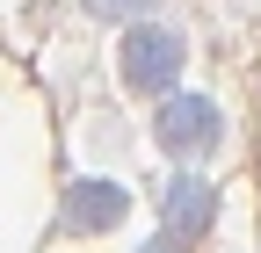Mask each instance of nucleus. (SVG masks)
Instances as JSON below:
<instances>
[{
  "mask_svg": "<svg viewBox=\"0 0 261 253\" xmlns=\"http://www.w3.org/2000/svg\"><path fill=\"white\" fill-rule=\"evenodd\" d=\"M152 145L167 152V160H181V167H203L211 152L225 145L218 102H211V94H167V102L152 109Z\"/></svg>",
  "mask_w": 261,
  "mask_h": 253,
  "instance_id": "obj_2",
  "label": "nucleus"
},
{
  "mask_svg": "<svg viewBox=\"0 0 261 253\" xmlns=\"http://www.w3.org/2000/svg\"><path fill=\"white\" fill-rule=\"evenodd\" d=\"M211 217H218V188L203 181V174H196V167H181L174 181H167V196H160V225H167L174 239H203L211 232Z\"/></svg>",
  "mask_w": 261,
  "mask_h": 253,
  "instance_id": "obj_3",
  "label": "nucleus"
},
{
  "mask_svg": "<svg viewBox=\"0 0 261 253\" xmlns=\"http://www.w3.org/2000/svg\"><path fill=\"white\" fill-rule=\"evenodd\" d=\"M80 8H87L94 22H123V29H130V22L152 15V0H80Z\"/></svg>",
  "mask_w": 261,
  "mask_h": 253,
  "instance_id": "obj_5",
  "label": "nucleus"
},
{
  "mask_svg": "<svg viewBox=\"0 0 261 253\" xmlns=\"http://www.w3.org/2000/svg\"><path fill=\"white\" fill-rule=\"evenodd\" d=\"M181 66H189V44L167 22H130L123 44H116V73H123L130 94H160V102H167L174 80H181Z\"/></svg>",
  "mask_w": 261,
  "mask_h": 253,
  "instance_id": "obj_1",
  "label": "nucleus"
},
{
  "mask_svg": "<svg viewBox=\"0 0 261 253\" xmlns=\"http://www.w3.org/2000/svg\"><path fill=\"white\" fill-rule=\"evenodd\" d=\"M145 253H196V246H189V239H174V232H167V225H160V232H152V239H145Z\"/></svg>",
  "mask_w": 261,
  "mask_h": 253,
  "instance_id": "obj_6",
  "label": "nucleus"
},
{
  "mask_svg": "<svg viewBox=\"0 0 261 253\" xmlns=\"http://www.w3.org/2000/svg\"><path fill=\"white\" fill-rule=\"evenodd\" d=\"M123 217H130V196L116 181H73L65 203H58V225L65 232H116Z\"/></svg>",
  "mask_w": 261,
  "mask_h": 253,
  "instance_id": "obj_4",
  "label": "nucleus"
}]
</instances>
